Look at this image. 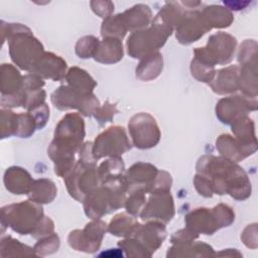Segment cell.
<instances>
[{
  "mask_svg": "<svg viewBox=\"0 0 258 258\" xmlns=\"http://www.w3.org/2000/svg\"><path fill=\"white\" fill-rule=\"evenodd\" d=\"M162 69V57L158 52H151L144 56L136 70L138 78L141 80H151L157 77Z\"/></svg>",
  "mask_w": 258,
  "mask_h": 258,
  "instance_id": "44dd1931",
  "label": "cell"
},
{
  "mask_svg": "<svg viewBox=\"0 0 258 258\" xmlns=\"http://www.w3.org/2000/svg\"><path fill=\"white\" fill-rule=\"evenodd\" d=\"M114 112H116L115 106H112L111 104L106 103V106H104L103 109H101L99 112H96L98 113V116H96V118H98L100 121L107 122L112 118Z\"/></svg>",
  "mask_w": 258,
  "mask_h": 258,
  "instance_id": "83f0119b",
  "label": "cell"
},
{
  "mask_svg": "<svg viewBox=\"0 0 258 258\" xmlns=\"http://www.w3.org/2000/svg\"><path fill=\"white\" fill-rule=\"evenodd\" d=\"M3 215L7 217L14 230L26 233L41 218L42 209L32 203L25 202L4 208Z\"/></svg>",
  "mask_w": 258,
  "mask_h": 258,
  "instance_id": "52a82bcc",
  "label": "cell"
},
{
  "mask_svg": "<svg viewBox=\"0 0 258 258\" xmlns=\"http://www.w3.org/2000/svg\"><path fill=\"white\" fill-rule=\"evenodd\" d=\"M130 148V143L122 127H111L100 134L95 141L93 155L95 158L102 156H115L124 153Z\"/></svg>",
  "mask_w": 258,
  "mask_h": 258,
  "instance_id": "8992f818",
  "label": "cell"
},
{
  "mask_svg": "<svg viewBox=\"0 0 258 258\" xmlns=\"http://www.w3.org/2000/svg\"><path fill=\"white\" fill-rule=\"evenodd\" d=\"M124 25L127 30H136L146 27L152 17L151 10L148 5L136 4L127 9L123 13H120Z\"/></svg>",
  "mask_w": 258,
  "mask_h": 258,
  "instance_id": "4fadbf2b",
  "label": "cell"
},
{
  "mask_svg": "<svg viewBox=\"0 0 258 258\" xmlns=\"http://www.w3.org/2000/svg\"><path fill=\"white\" fill-rule=\"evenodd\" d=\"M129 131L134 145L139 148H150L159 141V129L149 114L133 116L129 122Z\"/></svg>",
  "mask_w": 258,
  "mask_h": 258,
  "instance_id": "5b68a950",
  "label": "cell"
},
{
  "mask_svg": "<svg viewBox=\"0 0 258 258\" xmlns=\"http://www.w3.org/2000/svg\"><path fill=\"white\" fill-rule=\"evenodd\" d=\"M186 223L192 229L206 233H212L221 226L215 210L210 212L208 209H198L191 212L186 216Z\"/></svg>",
  "mask_w": 258,
  "mask_h": 258,
  "instance_id": "5bb4252c",
  "label": "cell"
},
{
  "mask_svg": "<svg viewBox=\"0 0 258 258\" xmlns=\"http://www.w3.org/2000/svg\"><path fill=\"white\" fill-rule=\"evenodd\" d=\"M201 12L210 28L228 27L234 19L232 12L227 7L221 5L206 6Z\"/></svg>",
  "mask_w": 258,
  "mask_h": 258,
  "instance_id": "2e32d148",
  "label": "cell"
},
{
  "mask_svg": "<svg viewBox=\"0 0 258 258\" xmlns=\"http://www.w3.org/2000/svg\"><path fill=\"white\" fill-rule=\"evenodd\" d=\"M239 76L237 67H229L219 72L218 78L212 84V88L219 94L235 92L238 89Z\"/></svg>",
  "mask_w": 258,
  "mask_h": 258,
  "instance_id": "ac0fdd59",
  "label": "cell"
},
{
  "mask_svg": "<svg viewBox=\"0 0 258 258\" xmlns=\"http://www.w3.org/2000/svg\"><path fill=\"white\" fill-rule=\"evenodd\" d=\"M92 10L100 17L107 18L114 11V3L111 1H91Z\"/></svg>",
  "mask_w": 258,
  "mask_h": 258,
  "instance_id": "484cf974",
  "label": "cell"
},
{
  "mask_svg": "<svg viewBox=\"0 0 258 258\" xmlns=\"http://www.w3.org/2000/svg\"><path fill=\"white\" fill-rule=\"evenodd\" d=\"M236 39L227 33L219 32L209 38L207 47L195 50L197 60L214 68L216 63H227L232 59Z\"/></svg>",
  "mask_w": 258,
  "mask_h": 258,
  "instance_id": "277c9868",
  "label": "cell"
},
{
  "mask_svg": "<svg viewBox=\"0 0 258 258\" xmlns=\"http://www.w3.org/2000/svg\"><path fill=\"white\" fill-rule=\"evenodd\" d=\"M123 56L122 43L118 38H106L99 43L98 50L95 54V58L98 61L111 63L116 62Z\"/></svg>",
  "mask_w": 258,
  "mask_h": 258,
  "instance_id": "e0dca14e",
  "label": "cell"
},
{
  "mask_svg": "<svg viewBox=\"0 0 258 258\" xmlns=\"http://www.w3.org/2000/svg\"><path fill=\"white\" fill-rule=\"evenodd\" d=\"M255 110L251 102L240 96L222 99L217 106V116L224 123H233L243 118L248 110Z\"/></svg>",
  "mask_w": 258,
  "mask_h": 258,
  "instance_id": "8fae6325",
  "label": "cell"
},
{
  "mask_svg": "<svg viewBox=\"0 0 258 258\" xmlns=\"http://www.w3.org/2000/svg\"><path fill=\"white\" fill-rule=\"evenodd\" d=\"M171 32V26L153 20L151 27L131 34L127 41L128 53L132 57L145 56L151 53L152 49L160 47Z\"/></svg>",
  "mask_w": 258,
  "mask_h": 258,
  "instance_id": "3957f363",
  "label": "cell"
},
{
  "mask_svg": "<svg viewBox=\"0 0 258 258\" xmlns=\"http://www.w3.org/2000/svg\"><path fill=\"white\" fill-rule=\"evenodd\" d=\"M67 80L75 91L82 95H91L96 83L94 80L83 70L79 68H72L68 75Z\"/></svg>",
  "mask_w": 258,
  "mask_h": 258,
  "instance_id": "ffe728a7",
  "label": "cell"
},
{
  "mask_svg": "<svg viewBox=\"0 0 258 258\" xmlns=\"http://www.w3.org/2000/svg\"><path fill=\"white\" fill-rule=\"evenodd\" d=\"M10 37V54L13 61L21 69L29 70L35 66L42 55L41 43L32 36L31 31L21 25L8 23Z\"/></svg>",
  "mask_w": 258,
  "mask_h": 258,
  "instance_id": "7a4b0ae2",
  "label": "cell"
},
{
  "mask_svg": "<svg viewBox=\"0 0 258 258\" xmlns=\"http://www.w3.org/2000/svg\"><path fill=\"white\" fill-rule=\"evenodd\" d=\"M4 181L7 189L17 195L28 192L33 183L28 172L20 167L9 168L5 173Z\"/></svg>",
  "mask_w": 258,
  "mask_h": 258,
  "instance_id": "9a60e30c",
  "label": "cell"
},
{
  "mask_svg": "<svg viewBox=\"0 0 258 258\" xmlns=\"http://www.w3.org/2000/svg\"><path fill=\"white\" fill-rule=\"evenodd\" d=\"M99 46V41L94 36H85L81 38L76 46V51L80 57H90L95 55Z\"/></svg>",
  "mask_w": 258,
  "mask_h": 258,
  "instance_id": "d4e9b609",
  "label": "cell"
},
{
  "mask_svg": "<svg viewBox=\"0 0 258 258\" xmlns=\"http://www.w3.org/2000/svg\"><path fill=\"white\" fill-rule=\"evenodd\" d=\"M66 68V62L59 56L52 53H44L31 71L41 77L57 81L63 77Z\"/></svg>",
  "mask_w": 258,
  "mask_h": 258,
  "instance_id": "7c38bea8",
  "label": "cell"
},
{
  "mask_svg": "<svg viewBox=\"0 0 258 258\" xmlns=\"http://www.w3.org/2000/svg\"><path fill=\"white\" fill-rule=\"evenodd\" d=\"M124 169V164L120 159H109L102 163L99 168L100 178L109 181L112 179L120 178V175Z\"/></svg>",
  "mask_w": 258,
  "mask_h": 258,
  "instance_id": "cb8c5ba5",
  "label": "cell"
},
{
  "mask_svg": "<svg viewBox=\"0 0 258 258\" xmlns=\"http://www.w3.org/2000/svg\"><path fill=\"white\" fill-rule=\"evenodd\" d=\"M101 31H102L101 33L104 37L122 38L125 35L127 28L123 23L121 15L117 14V15H111V16L105 18V20L103 21V24H102Z\"/></svg>",
  "mask_w": 258,
  "mask_h": 258,
  "instance_id": "603a6c76",
  "label": "cell"
},
{
  "mask_svg": "<svg viewBox=\"0 0 258 258\" xmlns=\"http://www.w3.org/2000/svg\"><path fill=\"white\" fill-rule=\"evenodd\" d=\"M211 28L199 10L184 11L176 24V37L181 43L198 40Z\"/></svg>",
  "mask_w": 258,
  "mask_h": 258,
  "instance_id": "ba28073f",
  "label": "cell"
},
{
  "mask_svg": "<svg viewBox=\"0 0 258 258\" xmlns=\"http://www.w3.org/2000/svg\"><path fill=\"white\" fill-rule=\"evenodd\" d=\"M217 148L227 158L238 161L251 153L239 142L229 135H222L217 140Z\"/></svg>",
  "mask_w": 258,
  "mask_h": 258,
  "instance_id": "d6986e66",
  "label": "cell"
},
{
  "mask_svg": "<svg viewBox=\"0 0 258 258\" xmlns=\"http://www.w3.org/2000/svg\"><path fill=\"white\" fill-rule=\"evenodd\" d=\"M173 202L167 190H156L149 199L144 207L141 217L142 219L157 218L162 221H169L173 216Z\"/></svg>",
  "mask_w": 258,
  "mask_h": 258,
  "instance_id": "9c48e42d",
  "label": "cell"
},
{
  "mask_svg": "<svg viewBox=\"0 0 258 258\" xmlns=\"http://www.w3.org/2000/svg\"><path fill=\"white\" fill-rule=\"evenodd\" d=\"M144 203V196L142 191H135L126 202L127 211L133 215H136Z\"/></svg>",
  "mask_w": 258,
  "mask_h": 258,
  "instance_id": "4316f807",
  "label": "cell"
},
{
  "mask_svg": "<svg viewBox=\"0 0 258 258\" xmlns=\"http://www.w3.org/2000/svg\"><path fill=\"white\" fill-rule=\"evenodd\" d=\"M198 170L209 180L213 192H228L237 200H244L250 196L251 184L246 173L231 160L205 156L201 158Z\"/></svg>",
  "mask_w": 258,
  "mask_h": 258,
  "instance_id": "6da1fadb",
  "label": "cell"
},
{
  "mask_svg": "<svg viewBox=\"0 0 258 258\" xmlns=\"http://www.w3.org/2000/svg\"><path fill=\"white\" fill-rule=\"evenodd\" d=\"M157 170L148 163H136L128 171L125 182L129 190H148L154 185Z\"/></svg>",
  "mask_w": 258,
  "mask_h": 258,
  "instance_id": "30bf717a",
  "label": "cell"
},
{
  "mask_svg": "<svg viewBox=\"0 0 258 258\" xmlns=\"http://www.w3.org/2000/svg\"><path fill=\"white\" fill-rule=\"evenodd\" d=\"M29 192L32 201L36 203H49L54 199L56 189L52 181L48 179H38L32 183Z\"/></svg>",
  "mask_w": 258,
  "mask_h": 258,
  "instance_id": "7402d4cb",
  "label": "cell"
}]
</instances>
